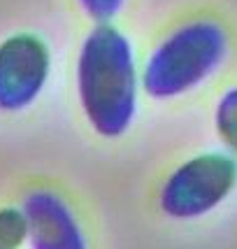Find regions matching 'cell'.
I'll list each match as a JSON object with an SVG mask.
<instances>
[{
  "instance_id": "obj_2",
  "label": "cell",
  "mask_w": 237,
  "mask_h": 249,
  "mask_svg": "<svg viewBox=\"0 0 237 249\" xmlns=\"http://www.w3.org/2000/svg\"><path fill=\"white\" fill-rule=\"evenodd\" d=\"M230 37L223 23L195 19L156 44L142 70V87L153 100H170L205 84L226 63Z\"/></svg>"
},
{
  "instance_id": "obj_8",
  "label": "cell",
  "mask_w": 237,
  "mask_h": 249,
  "mask_svg": "<svg viewBox=\"0 0 237 249\" xmlns=\"http://www.w3.org/2000/svg\"><path fill=\"white\" fill-rule=\"evenodd\" d=\"M126 0H79L82 10L98 23H109L117 17Z\"/></svg>"
},
{
  "instance_id": "obj_7",
  "label": "cell",
  "mask_w": 237,
  "mask_h": 249,
  "mask_svg": "<svg viewBox=\"0 0 237 249\" xmlns=\"http://www.w3.org/2000/svg\"><path fill=\"white\" fill-rule=\"evenodd\" d=\"M23 240H28V219L23 210H0V249H19Z\"/></svg>"
},
{
  "instance_id": "obj_6",
  "label": "cell",
  "mask_w": 237,
  "mask_h": 249,
  "mask_svg": "<svg viewBox=\"0 0 237 249\" xmlns=\"http://www.w3.org/2000/svg\"><path fill=\"white\" fill-rule=\"evenodd\" d=\"M214 124L221 142L233 154H237V87L228 89L219 98L214 109Z\"/></svg>"
},
{
  "instance_id": "obj_1",
  "label": "cell",
  "mask_w": 237,
  "mask_h": 249,
  "mask_svg": "<svg viewBox=\"0 0 237 249\" xmlns=\"http://www.w3.org/2000/svg\"><path fill=\"white\" fill-rule=\"evenodd\" d=\"M140 82L130 40L112 23H98L77 61L79 103L98 135L114 140L130 128Z\"/></svg>"
},
{
  "instance_id": "obj_5",
  "label": "cell",
  "mask_w": 237,
  "mask_h": 249,
  "mask_svg": "<svg viewBox=\"0 0 237 249\" xmlns=\"http://www.w3.org/2000/svg\"><path fill=\"white\" fill-rule=\"evenodd\" d=\"M31 249H88L72 207L54 191H31L23 200Z\"/></svg>"
},
{
  "instance_id": "obj_3",
  "label": "cell",
  "mask_w": 237,
  "mask_h": 249,
  "mask_svg": "<svg viewBox=\"0 0 237 249\" xmlns=\"http://www.w3.org/2000/svg\"><path fill=\"white\" fill-rule=\"evenodd\" d=\"M235 184L237 161L230 154H198L165 179L158 203L168 217L198 219L221 205Z\"/></svg>"
},
{
  "instance_id": "obj_4",
  "label": "cell",
  "mask_w": 237,
  "mask_h": 249,
  "mask_svg": "<svg viewBox=\"0 0 237 249\" xmlns=\"http://www.w3.org/2000/svg\"><path fill=\"white\" fill-rule=\"evenodd\" d=\"M49 49L33 33L12 35L0 44V109L28 107L47 84Z\"/></svg>"
}]
</instances>
